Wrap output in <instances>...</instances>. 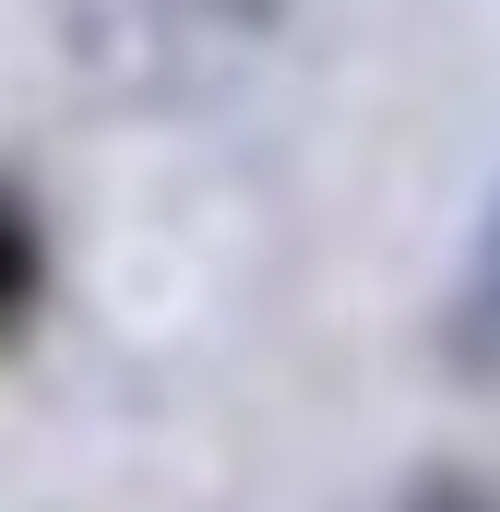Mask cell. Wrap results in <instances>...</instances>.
I'll return each mask as SVG.
<instances>
[{
	"instance_id": "6da1fadb",
	"label": "cell",
	"mask_w": 500,
	"mask_h": 512,
	"mask_svg": "<svg viewBox=\"0 0 500 512\" xmlns=\"http://www.w3.org/2000/svg\"><path fill=\"white\" fill-rule=\"evenodd\" d=\"M36 286H48V251H36V215L0 191V322L12 310H36Z\"/></svg>"
}]
</instances>
